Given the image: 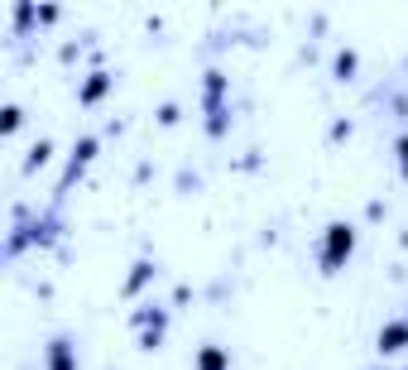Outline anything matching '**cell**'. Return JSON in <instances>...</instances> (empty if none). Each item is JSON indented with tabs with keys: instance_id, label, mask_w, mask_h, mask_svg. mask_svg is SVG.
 I'll return each instance as SVG.
<instances>
[{
	"instance_id": "1",
	"label": "cell",
	"mask_w": 408,
	"mask_h": 370,
	"mask_svg": "<svg viewBox=\"0 0 408 370\" xmlns=\"http://www.w3.org/2000/svg\"><path fill=\"white\" fill-rule=\"evenodd\" d=\"M351 250H355V231L341 227V222H336V227H326V241H322V269H326V274H336V269L351 260Z\"/></svg>"
},
{
	"instance_id": "2",
	"label": "cell",
	"mask_w": 408,
	"mask_h": 370,
	"mask_svg": "<svg viewBox=\"0 0 408 370\" xmlns=\"http://www.w3.org/2000/svg\"><path fill=\"white\" fill-rule=\"evenodd\" d=\"M106 92H111V72H92V77H87V82H82L77 102H82V106H92V102H101Z\"/></svg>"
},
{
	"instance_id": "3",
	"label": "cell",
	"mask_w": 408,
	"mask_h": 370,
	"mask_svg": "<svg viewBox=\"0 0 408 370\" xmlns=\"http://www.w3.org/2000/svg\"><path fill=\"white\" fill-rule=\"evenodd\" d=\"M408 347V322H385V327H380V351H404Z\"/></svg>"
},
{
	"instance_id": "4",
	"label": "cell",
	"mask_w": 408,
	"mask_h": 370,
	"mask_svg": "<svg viewBox=\"0 0 408 370\" xmlns=\"http://www.w3.org/2000/svg\"><path fill=\"white\" fill-rule=\"evenodd\" d=\"M149 279H154V265H149V260H140V265H135V274L125 279V298H135V293H140Z\"/></svg>"
},
{
	"instance_id": "5",
	"label": "cell",
	"mask_w": 408,
	"mask_h": 370,
	"mask_svg": "<svg viewBox=\"0 0 408 370\" xmlns=\"http://www.w3.org/2000/svg\"><path fill=\"white\" fill-rule=\"evenodd\" d=\"M48 154H53V144H48V140H39L34 149H29V159H24V173H34V168H43V164H48Z\"/></svg>"
},
{
	"instance_id": "6",
	"label": "cell",
	"mask_w": 408,
	"mask_h": 370,
	"mask_svg": "<svg viewBox=\"0 0 408 370\" xmlns=\"http://www.w3.org/2000/svg\"><path fill=\"white\" fill-rule=\"evenodd\" d=\"M355 67H360V58H355V53H341V58H336V77H341V82H351V77H355Z\"/></svg>"
},
{
	"instance_id": "7",
	"label": "cell",
	"mask_w": 408,
	"mask_h": 370,
	"mask_svg": "<svg viewBox=\"0 0 408 370\" xmlns=\"http://www.w3.org/2000/svg\"><path fill=\"white\" fill-rule=\"evenodd\" d=\"M53 236H58V227H53V222H39V227L29 231V241H34V246H53Z\"/></svg>"
},
{
	"instance_id": "8",
	"label": "cell",
	"mask_w": 408,
	"mask_h": 370,
	"mask_svg": "<svg viewBox=\"0 0 408 370\" xmlns=\"http://www.w3.org/2000/svg\"><path fill=\"white\" fill-rule=\"evenodd\" d=\"M197 366H206V370H221V366H226V351H216V347L197 351Z\"/></svg>"
},
{
	"instance_id": "9",
	"label": "cell",
	"mask_w": 408,
	"mask_h": 370,
	"mask_svg": "<svg viewBox=\"0 0 408 370\" xmlns=\"http://www.w3.org/2000/svg\"><path fill=\"white\" fill-rule=\"evenodd\" d=\"M48 361H53V366H72V347H67V342H53V347H48Z\"/></svg>"
},
{
	"instance_id": "10",
	"label": "cell",
	"mask_w": 408,
	"mask_h": 370,
	"mask_svg": "<svg viewBox=\"0 0 408 370\" xmlns=\"http://www.w3.org/2000/svg\"><path fill=\"white\" fill-rule=\"evenodd\" d=\"M0 130H5V135H15V130H20V106H10V111L0 116Z\"/></svg>"
},
{
	"instance_id": "11",
	"label": "cell",
	"mask_w": 408,
	"mask_h": 370,
	"mask_svg": "<svg viewBox=\"0 0 408 370\" xmlns=\"http://www.w3.org/2000/svg\"><path fill=\"white\" fill-rule=\"evenodd\" d=\"M92 154H97V140H82V144H77V154H72V164L87 168V159H92Z\"/></svg>"
},
{
	"instance_id": "12",
	"label": "cell",
	"mask_w": 408,
	"mask_h": 370,
	"mask_svg": "<svg viewBox=\"0 0 408 370\" xmlns=\"http://www.w3.org/2000/svg\"><path fill=\"white\" fill-rule=\"evenodd\" d=\"M34 15H39V10H29V5H24V10H15V29H29V24H34Z\"/></svg>"
},
{
	"instance_id": "13",
	"label": "cell",
	"mask_w": 408,
	"mask_h": 370,
	"mask_svg": "<svg viewBox=\"0 0 408 370\" xmlns=\"http://www.w3.org/2000/svg\"><path fill=\"white\" fill-rule=\"evenodd\" d=\"M206 130L221 135V130H226V111H211V116H206Z\"/></svg>"
},
{
	"instance_id": "14",
	"label": "cell",
	"mask_w": 408,
	"mask_h": 370,
	"mask_svg": "<svg viewBox=\"0 0 408 370\" xmlns=\"http://www.w3.org/2000/svg\"><path fill=\"white\" fill-rule=\"evenodd\" d=\"M394 154H399V168H404V178H408V135L394 144Z\"/></svg>"
},
{
	"instance_id": "15",
	"label": "cell",
	"mask_w": 408,
	"mask_h": 370,
	"mask_svg": "<svg viewBox=\"0 0 408 370\" xmlns=\"http://www.w3.org/2000/svg\"><path fill=\"white\" fill-rule=\"evenodd\" d=\"M178 116H183L178 106H163V111H159V125H173V121H178Z\"/></svg>"
}]
</instances>
